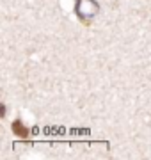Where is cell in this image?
<instances>
[{
	"instance_id": "cell-1",
	"label": "cell",
	"mask_w": 151,
	"mask_h": 160,
	"mask_svg": "<svg viewBox=\"0 0 151 160\" xmlns=\"http://www.w3.org/2000/svg\"><path fill=\"white\" fill-rule=\"evenodd\" d=\"M12 132H14V135H18V137H22V139L29 137V128L23 126L22 121H14V123H12Z\"/></svg>"
}]
</instances>
